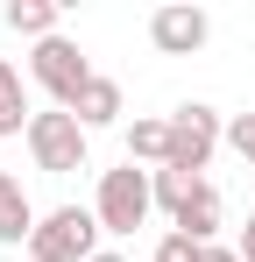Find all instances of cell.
<instances>
[{
    "mask_svg": "<svg viewBox=\"0 0 255 262\" xmlns=\"http://www.w3.org/2000/svg\"><path fill=\"white\" fill-rule=\"evenodd\" d=\"M92 213H99V227H107L114 241H121V234H135V227H149V213H156V170H135V163L99 170Z\"/></svg>",
    "mask_w": 255,
    "mask_h": 262,
    "instance_id": "6da1fadb",
    "label": "cell"
},
{
    "mask_svg": "<svg viewBox=\"0 0 255 262\" xmlns=\"http://www.w3.org/2000/svg\"><path fill=\"white\" fill-rule=\"evenodd\" d=\"M99 213L92 206H50L29 234V262H92L99 255Z\"/></svg>",
    "mask_w": 255,
    "mask_h": 262,
    "instance_id": "7a4b0ae2",
    "label": "cell"
},
{
    "mask_svg": "<svg viewBox=\"0 0 255 262\" xmlns=\"http://www.w3.org/2000/svg\"><path fill=\"white\" fill-rule=\"evenodd\" d=\"M227 142V114L206 106V99H184L177 114H170V163L163 170H184V177H206L213 149Z\"/></svg>",
    "mask_w": 255,
    "mask_h": 262,
    "instance_id": "3957f363",
    "label": "cell"
},
{
    "mask_svg": "<svg viewBox=\"0 0 255 262\" xmlns=\"http://www.w3.org/2000/svg\"><path fill=\"white\" fill-rule=\"evenodd\" d=\"M29 156H36V170H50V177H71V170H85V149H92V135L78 128V114H64V106H42L36 121H29Z\"/></svg>",
    "mask_w": 255,
    "mask_h": 262,
    "instance_id": "277c9868",
    "label": "cell"
},
{
    "mask_svg": "<svg viewBox=\"0 0 255 262\" xmlns=\"http://www.w3.org/2000/svg\"><path fill=\"white\" fill-rule=\"evenodd\" d=\"M29 78H36L42 92H50V106H71L99 71H92V57H85L71 36H50V43H36L29 50Z\"/></svg>",
    "mask_w": 255,
    "mask_h": 262,
    "instance_id": "5b68a950",
    "label": "cell"
},
{
    "mask_svg": "<svg viewBox=\"0 0 255 262\" xmlns=\"http://www.w3.org/2000/svg\"><path fill=\"white\" fill-rule=\"evenodd\" d=\"M149 43L163 50V57H199L213 43V14L206 7H192V0H170L149 14Z\"/></svg>",
    "mask_w": 255,
    "mask_h": 262,
    "instance_id": "8992f818",
    "label": "cell"
},
{
    "mask_svg": "<svg viewBox=\"0 0 255 262\" xmlns=\"http://www.w3.org/2000/svg\"><path fill=\"white\" fill-rule=\"evenodd\" d=\"M36 199L22 191V177L0 170V248H29V234H36Z\"/></svg>",
    "mask_w": 255,
    "mask_h": 262,
    "instance_id": "52a82bcc",
    "label": "cell"
},
{
    "mask_svg": "<svg viewBox=\"0 0 255 262\" xmlns=\"http://www.w3.org/2000/svg\"><path fill=\"white\" fill-rule=\"evenodd\" d=\"M64 114H78V128H85V135H92V128H114V121H121V85L99 71V78H92V85H85Z\"/></svg>",
    "mask_w": 255,
    "mask_h": 262,
    "instance_id": "ba28073f",
    "label": "cell"
},
{
    "mask_svg": "<svg viewBox=\"0 0 255 262\" xmlns=\"http://www.w3.org/2000/svg\"><path fill=\"white\" fill-rule=\"evenodd\" d=\"M29 121H36V106H29V85H22V71L0 57V142L29 135Z\"/></svg>",
    "mask_w": 255,
    "mask_h": 262,
    "instance_id": "9c48e42d",
    "label": "cell"
},
{
    "mask_svg": "<svg viewBox=\"0 0 255 262\" xmlns=\"http://www.w3.org/2000/svg\"><path fill=\"white\" fill-rule=\"evenodd\" d=\"M128 163H170V114H142L128 121Z\"/></svg>",
    "mask_w": 255,
    "mask_h": 262,
    "instance_id": "30bf717a",
    "label": "cell"
},
{
    "mask_svg": "<svg viewBox=\"0 0 255 262\" xmlns=\"http://www.w3.org/2000/svg\"><path fill=\"white\" fill-rule=\"evenodd\" d=\"M7 29H14V36H29V43L64 36V29H57V0H7Z\"/></svg>",
    "mask_w": 255,
    "mask_h": 262,
    "instance_id": "8fae6325",
    "label": "cell"
},
{
    "mask_svg": "<svg viewBox=\"0 0 255 262\" xmlns=\"http://www.w3.org/2000/svg\"><path fill=\"white\" fill-rule=\"evenodd\" d=\"M227 149L255 163V114H234V121H227Z\"/></svg>",
    "mask_w": 255,
    "mask_h": 262,
    "instance_id": "7c38bea8",
    "label": "cell"
},
{
    "mask_svg": "<svg viewBox=\"0 0 255 262\" xmlns=\"http://www.w3.org/2000/svg\"><path fill=\"white\" fill-rule=\"evenodd\" d=\"M156 262H199V241H184V234H163V241H156Z\"/></svg>",
    "mask_w": 255,
    "mask_h": 262,
    "instance_id": "4fadbf2b",
    "label": "cell"
},
{
    "mask_svg": "<svg viewBox=\"0 0 255 262\" xmlns=\"http://www.w3.org/2000/svg\"><path fill=\"white\" fill-rule=\"evenodd\" d=\"M199 262H241V248H227V241H206V248H199Z\"/></svg>",
    "mask_w": 255,
    "mask_h": 262,
    "instance_id": "5bb4252c",
    "label": "cell"
},
{
    "mask_svg": "<svg viewBox=\"0 0 255 262\" xmlns=\"http://www.w3.org/2000/svg\"><path fill=\"white\" fill-rule=\"evenodd\" d=\"M234 248H241V262H255V213H248V227H241V241H234Z\"/></svg>",
    "mask_w": 255,
    "mask_h": 262,
    "instance_id": "9a60e30c",
    "label": "cell"
},
{
    "mask_svg": "<svg viewBox=\"0 0 255 262\" xmlns=\"http://www.w3.org/2000/svg\"><path fill=\"white\" fill-rule=\"evenodd\" d=\"M92 262H128V255H121V248H99V255H92Z\"/></svg>",
    "mask_w": 255,
    "mask_h": 262,
    "instance_id": "2e32d148",
    "label": "cell"
},
{
    "mask_svg": "<svg viewBox=\"0 0 255 262\" xmlns=\"http://www.w3.org/2000/svg\"><path fill=\"white\" fill-rule=\"evenodd\" d=\"M248 170H255V163H248Z\"/></svg>",
    "mask_w": 255,
    "mask_h": 262,
    "instance_id": "e0dca14e",
    "label": "cell"
}]
</instances>
